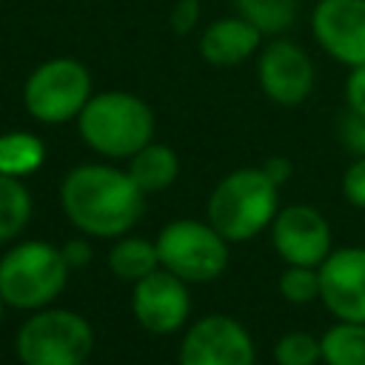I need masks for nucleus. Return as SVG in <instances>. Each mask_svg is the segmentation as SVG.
I'll use <instances>...</instances> for the list:
<instances>
[{
  "mask_svg": "<svg viewBox=\"0 0 365 365\" xmlns=\"http://www.w3.org/2000/svg\"><path fill=\"white\" fill-rule=\"evenodd\" d=\"M145 197L125 168L108 163L74 165L60 182L63 214L77 231L97 240L128 234L145 211Z\"/></svg>",
  "mask_w": 365,
  "mask_h": 365,
  "instance_id": "1",
  "label": "nucleus"
},
{
  "mask_svg": "<svg viewBox=\"0 0 365 365\" xmlns=\"http://www.w3.org/2000/svg\"><path fill=\"white\" fill-rule=\"evenodd\" d=\"M277 211L279 182L265 168H237L208 194L205 220L228 242H248L271 228Z\"/></svg>",
  "mask_w": 365,
  "mask_h": 365,
  "instance_id": "2",
  "label": "nucleus"
},
{
  "mask_svg": "<svg viewBox=\"0 0 365 365\" xmlns=\"http://www.w3.org/2000/svg\"><path fill=\"white\" fill-rule=\"evenodd\" d=\"M77 131L83 143L108 160H128L154 137L151 106L131 91H100L91 94L77 114Z\"/></svg>",
  "mask_w": 365,
  "mask_h": 365,
  "instance_id": "3",
  "label": "nucleus"
},
{
  "mask_svg": "<svg viewBox=\"0 0 365 365\" xmlns=\"http://www.w3.org/2000/svg\"><path fill=\"white\" fill-rule=\"evenodd\" d=\"M63 251L46 240H23L0 257V297L9 308L37 311L51 305L68 282Z\"/></svg>",
  "mask_w": 365,
  "mask_h": 365,
  "instance_id": "4",
  "label": "nucleus"
},
{
  "mask_svg": "<svg viewBox=\"0 0 365 365\" xmlns=\"http://www.w3.org/2000/svg\"><path fill=\"white\" fill-rule=\"evenodd\" d=\"M17 359L23 365H86L94 348L88 319L71 308H37L20 325Z\"/></svg>",
  "mask_w": 365,
  "mask_h": 365,
  "instance_id": "5",
  "label": "nucleus"
},
{
  "mask_svg": "<svg viewBox=\"0 0 365 365\" xmlns=\"http://www.w3.org/2000/svg\"><path fill=\"white\" fill-rule=\"evenodd\" d=\"M154 242L160 268L177 274L188 285L211 282L228 268V240L208 220H171L160 228Z\"/></svg>",
  "mask_w": 365,
  "mask_h": 365,
  "instance_id": "6",
  "label": "nucleus"
},
{
  "mask_svg": "<svg viewBox=\"0 0 365 365\" xmlns=\"http://www.w3.org/2000/svg\"><path fill=\"white\" fill-rule=\"evenodd\" d=\"M91 94V74L74 57H51L40 63L23 83L26 111L46 125L77 120Z\"/></svg>",
  "mask_w": 365,
  "mask_h": 365,
  "instance_id": "7",
  "label": "nucleus"
},
{
  "mask_svg": "<svg viewBox=\"0 0 365 365\" xmlns=\"http://www.w3.org/2000/svg\"><path fill=\"white\" fill-rule=\"evenodd\" d=\"M180 365H254L257 348L248 328L228 314L200 317L182 336Z\"/></svg>",
  "mask_w": 365,
  "mask_h": 365,
  "instance_id": "8",
  "label": "nucleus"
},
{
  "mask_svg": "<svg viewBox=\"0 0 365 365\" xmlns=\"http://www.w3.org/2000/svg\"><path fill=\"white\" fill-rule=\"evenodd\" d=\"M131 314L148 334L165 336L180 331L191 317L188 282L165 268L151 271L131 288Z\"/></svg>",
  "mask_w": 365,
  "mask_h": 365,
  "instance_id": "9",
  "label": "nucleus"
},
{
  "mask_svg": "<svg viewBox=\"0 0 365 365\" xmlns=\"http://www.w3.org/2000/svg\"><path fill=\"white\" fill-rule=\"evenodd\" d=\"M271 245L285 265H311L319 262L334 251L331 248V225L322 211L314 205H285L277 211L271 222Z\"/></svg>",
  "mask_w": 365,
  "mask_h": 365,
  "instance_id": "10",
  "label": "nucleus"
},
{
  "mask_svg": "<svg viewBox=\"0 0 365 365\" xmlns=\"http://www.w3.org/2000/svg\"><path fill=\"white\" fill-rule=\"evenodd\" d=\"M257 80L277 106H299L314 88V63L294 40H271L257 51Z\"/></svg>",
  "mask_w": 365,
  "mask_h": 365,
  "instance_id": "11",
  "label": "nucleus"
},
{
  "mask_svg": "<svg viewBox=\"0 0 365 365\" xmlns=\"http://www.w3.org/2000/svg\"><path fill=\"white\" fill-rule=\"evenodd\" d=\"M319 302L348 322H365V248H334L319 262Z\"/></svg>",
  "mask_w": 365,
  "mask_h": 365,
  "instance_id": "12",
  "label": "nucleus"
},
{
  "mask_svg": "<svg viewBox=\"0 0 365 365\" xmlns=\"http://www.w3.org/2000/svg\"><path fill=\"white\" fill-rule=\"evenodd\" d=\"M311 31L336 63L348 68L365 63V0H317Z\"/></svg>",
  "mask_w": 365,
  "mask_h": 365,
  "instance_id": "13",
  "label": "nucleus"
},
{
  "mask_svg": "<svg viewBox=\"0 0 365 365\" xmlns=\"http://www.w3.org/2000/svg\"><path fill=\"white\" fill-rule=\"evenodd\" d=\"M262 37L265 34L254 23L240 14H228L205 26V31L200 34V54L208 66L231 68L254 57L262 46Z\"/></svg>",
  "mask_w": 365,
  "mask_h": 365,
  "instance_id": "14",
  "label": "nucleus"
},
{
  "mask_svg": "<svg viewBox=\"0 0 365 365\" xmlns=\"http://www.w3.org/2000/svg\"><path fill=\"white\" fill-rule=\"evenodd\" d=\"M131 180L145 191V194H160L165 188L174 185L177 174H180V160L177 151L165 143H148L143 145L137 154L128 157V168Z\"/></svg>",
  "mask_w": 365,
  "mask_h": 365,
  "instance_id": "15",
  "label": "nucleus"
},
{
  "mask_svg": "<svg viewBox=\"0 0 365 365\" xmlns=\"http://www.w3.org/2000/svg\"><path fill=\"white\" fill-rule=\"evenodd\" d=\"M108 268L123 282H131V285L140 282L143 277L160 268L157 242L145 237H128V234L117 237L114 245L108 248Z\"/></svg>",
  "mask_w": 365,
  "mask_h": 365,
  "instance_id": "16",
  "label": "nucleus"
},
{
  "mask_svg": "<svg viewBox=\"0 0 365 365\" xmlns=\"http://www.w3.org/2000/svg\"><path fill=\"white\" fill-rule=\"evenodd\" d=\"M46 163V145L31 131H6L0 134V174L29 177Z\"/></svg>",
  "mask_w": 365,
  "mask_h": 365,
  "instance_id": "17",
  "label": "nucleus"
},
{
  "mask_svg": "<svg viewBox=\"0 0 365 365\" xmlns=\"http://www.w3.org/2000/svg\"><path fill=\"white\" fill-rule=\"evenodd\" d=\"M319 345L325 365H365V322L336 319L319 336Z\"/></svg>",
  "mask_w": 365,
  "mask_h": 365,
  "instance_id": "18",
  "label": "nucleus"
},
{
  "mask_svg": "<svg viewBox=\"0 0 365 365\" xmlns=\"http://www.w3.org/2000/svg\"><path fill=\"white\" fill-rule=\"evenodd\" d=\"M34 202L20 177L0 174V242H11L20 237L31 220Z\"/></svg>",
  "mask_w": 365,
  "mask_h": 365,
  "instance_id": "19",
  "label": "nucleus"
},
{
  "mask_svg": "<svg viewBox=\"0 0 365 365\" xmlns=\"http://www.w3.org/2000/svg\"><path fill=\"white\" fill-rule=\"evenodd\" d=\"M234 9L262 34H282L294 26L299 0H234Z\"/></svg>",
  "mask_w": 365,
  "mask_h": 365,
  "instance_id": "20",
  "label": "nucleus"
},
{
  "mask_svg": "<svg viewBox=\"0 0 365 365\" xmlns=\"http://www.w3.org/2000/svg\"><path fill=\"white\" fill-rule=\"evenodd\" d=\"M274 362L277 365H319L322 345L319 336L308 331H288L274 342Z\"/></svg>",
  "mask_w": 365,
  "mask_h": 365,
  "instance_id": "21",
  "label": "nucleus"
},
{
  "mask_svg": "<svg viewBox=\"0 0 365 365\" xmlns=\"http://www.w3.org/2000/svg\"><path fill=\"white\" fill-rule=\"evenodd\" d=\"M279 294L294 305H308L319 299V268L311 265H285L277 282Z\"/></svg>",
  "mask_w": 365,
  "mask_h": 365,
  "instance_id": "22",
  "label": "nucleus"
},
{
  "mask_svg": "<svg viewBox=\"0 0 365 365\" xmlns=\"http://www.w3.org/2000/svg\"><path fill=\"white\" fill-rule=\"evenodd\" d=\"M342 197L365 211V157H356L342 174Z\"/></svg>",
  "mask_w": 365,
  "mask_h": 365,
  "instance_id": "23",
  "label": "nucleus"
},
{
  "mask_svg": "<svg viewBox=\"0 0 365 365\" xmlns=\"http://www.w3.org/2000/svg\"><path fill=\"white\" fill-rule=\"evenodd\" d=\"M339 137H342V145H345L351 154L365 157V117H362V114L348 111V114L342 117Z\"/></svg>",
  "mask_w": 365,
  "mask_h": 365,
  "instance_id": "24",
  "label": "nucleus"
},
{
  "mask_svg": "<svg viewBox=\"0 0 365 365\" xmlns=\"http://www.w3.org/2000/svg\"><path fill=\"white\" fill-rule=\"evenodd\" d=\"M345 106H348V111L365 117V63L348 68V77H345Z\"/></svg>",
  "mask_w": 365,
  "mask_h": 365,
  "instance_id": "25",
  "label": "nucleus"
},
{
  "mask_svg": "<svg viewBox=\"0 0 365 365\" xmlns=\"http://www.w3.org/2000/svg\"><path fill=\"white\" fill-rule=\"evenodd\" d=\"M168 23L177 34H188L200 23V0H177L168 14Z\"/></svg>",
  "mask_w": 365,
  "mask_h": 365,
  "instance_id": "26",
  "label": "nucleus"
},
{
  "mask_svg": "<svg viewBox=\"0 0 365 365\" xmlns=\"http://www.w3.org/2000/svg\"><path fill=\"white\" fill-rule=\"evenodd\" d=\"M60 251H63L68 268H80V265H86L91 259V245L86 240H68L66 245H60Z\"/></svg>",
  "mask_w": 365,
  "mask_h": 365,
  "instance_id": "27",
  "label": "nucleus"
},
{
  "mask_svg": "<svg viewBox=\"0 0 365 365\" xmlns=\"http://www.w3.org/2000/svg\"><path fill=\"white\" fill-rule=\"evenodd\" d=\"M262 168H265V171H268V174H271V177H274L279 185H282V182L288 180V174H291V163H288L285 157H271V160H268Z\"/></svg>",
  "mask_w": 365,
  "mask_h": 365,
  "instance_id": "28",
  "label": "nucleus"
},
{
  "mask_svg": "<svg viewBox=\"0 0 365 365\" xmlns=\"http://www.w3.org/2000/svg\"><path fill=\"white\" fill-rule=\"evenodd\" d=\"M6 308H9V305H6V299L0 297V319H3V311H6Z\"/></svg>",
  "mask_w": 365,
  "mask_h": 365,
  "instance_id": "29",
  "label": "nucleus"
},
{
  "mask_svg": "<svg viewBox=\"0 0 365 365\" xmlns=\"http://www.w3.org/2000/svg\"><path fill=\"white\" fill-rule=\"evenodd\" d=\"M0 3H3V0H0Z\"/></svg>",
  "mask_w": 365,
  "mask_h": 365,
  "instance_id": "30",
  "label": "nucleus"
}]
</instances>
